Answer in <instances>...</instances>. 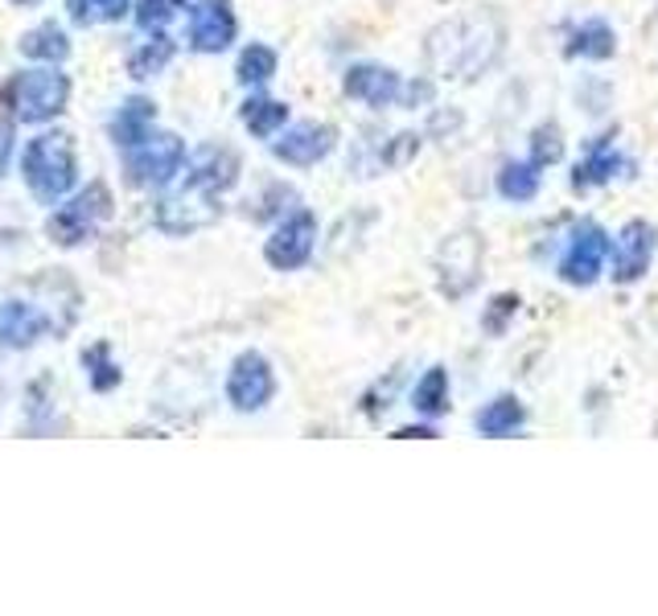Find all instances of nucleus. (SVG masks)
Wrapping results in <instances>:
<instances>
[{
	"instance_id": "f257e3e1",
	"label": "nucleus",
	"mask_w": 658,
	"mask_h": 616,
	"mask_svg": "<svg viewBox=\"0 0 658 616\" xmlns=\"http://www.w3.org/2000/svg\"><path fill=\"white\" fill-rule=\"evenodd\" d=\"M239 173V161L230 157L227 148H202L194 165H189L181 189H174L169 198H161L157 206V222L161 230H174V235H189V230L206 227L218 218V193L235 181Z\"/></svg>"
},
{
	"instance_id": "f03ea898",
	"label": "nucleus",
	"mask_w": 658,
	"mask_h": 616,
	"mask_svg": "<svg viewBox=\"0 0 658 616\" xmlns=\"http://www.w3.org/2000/svg\"><path fill=\"white\" fill-rule=\"evenodd\" d=\"M498 46H502V29H498L494 17H465V21H453L432 33L429 41V58L432 67L453 74V79H473L478 70H485L498 58Z\"/></svg>"
},
{
	"instance_id": "7ed1b4c3",
	"label": "nucleus",
	"mask_w": 658,
	"mask_h": 616,
	"mask_svg": "<svg viewBox=\"0 0 658 616\" xmlns=\"http://www.w3.org/2000/svg\"><path fill=\"white\" fill-rule=\"evenodd\" d=\"M26 181L41 201L62 198L75 186V145L62 132H46L26 148Z\"/></svg>"
},
{
	"instance_id": "20e7f679",
	"label": "nucleus",
	"mask_w": 658,
	"mask_h": 616,
	"mask_svg": "<svg viewBox=\"0 0 658 616\" xmlns=\"http://www.w3.org/2000/svg\"><path fill=\"white\" fill-rule=\"evenodd\" d=\"M70 99V79L62 70H26L17 74L13 87H9V103H13V116L26 123H46L55 120L58 111L67 108Z\"/></svg>"
},
{
	"instance_id": "39448f33",
	"label": "nucleus",
	"mask_w": 658,
	"mask_h": 616,
	"mask_svg": "<svg viewBox=\"0 0 658 616\" xmlns=\"http://www.w3.org/2000/svg\"><path fill=\"white\" fill-rule=\"evenodd\" d=\"M111 215V193L108 186H87L75 201H67L55 218H50V239L58 247H75L95 235V227Z\"/></svg>"
},
{
	"instance_id": "423d86ee",
	"label": "nucleus",
	"mask_w": 658,
	"mask_h": 616,
	"mask_svg": "<svg viewBox=\"0 0 658 616\" xmlns=\"http://www.w3.org/2000/svg\"><path fill=\"white\" fill-rule=\"evenodd\" d=\"M186 145L177 136H145L140 145L128 148V181L132 186H165L181 173Z\"/></svg>"
},
{
	"instance_id": "0eeeda50",
	"label": "nucleus",
	"mask_w": 658,
	"mask_h": 616,
	"mask_svg": "<svg viewBox=\"0 0 658 616\" xmlns=\"http://www.w3.org/2000/svg\"><path fill=\"white\" fill-rule=\"evenodd\" d=\"M313 242H317V222H313V215H305V210H301V215H293L288 222H281V227L272 230V239H268V247H264V255H268L272 268L293 271L313 255Z\"/></svg>"
},
{
	"instance_id": "6e6552de",
	"label": "nucleus",
	"mask_w": 658,
	"mask_h": 616,
	"mask_svg": "<svg viewBox=\"0 0 658 616\" xmlns=\"http://www.w3.org/2000/svg\"><path fill=\"white\" fill-rule=\"evenodd\" d=\"M605 255H609V239H605L601 227H592V222H585V227L572 235V242H568L564 259H560V276H564L568 284H592L597 276H601L605 268Z\"/></svg>"
},
{
	"instance_id": "1a4fd4ad",
	"label": "nucleus",
	"mask_w": 658,
	"mask_h": 616,
	"mask_svg": "<svg viewBox=\"0 0 658 616\" xmlns=\"http://www.w3.org/2000/svg\"><path fill=\"white\" fill-rule=\"evenodd\" d=\"M276 390V378H272V366L259 358V354H243L239 362L230 366L227 378V399L239 407V411H259L264 403L272 399Z\"/></svg>"
},
{
	"instance_id": "9d476101",
	"label": "nucleus",
	"mask_w": 658,
	"mask_h": 616,
	"mask_svg": "<svg viewBox=\"0 0 658 616\" xmlns=\"http://www.w3.org/2000/svg\"><path fill=\"white\" fill-rule=\"evenodd\" d=\"M189 41L202 54H218L235 41V13H230L227 0H206L194 21H189Z\"/></svg>"
},
{
	"instance_id": "9b49d317",
	"label": "nucleus",
	"mask_w": 658,
	"mask_h": 616,
	"mask_svg": "<svg viewBox=\"0 0 658 616\" xmlns=\"http://www.w3.org/2000/svg\"><path fill=\"white\" fill-rule=\"evenodd\" d=\"M655 227H646V222H630V227L621 230L618 239V251H613V276L621 284H634L638 276H646L650 268V259H655Z\"/></svg>"
},
{
	"instance_id": "f8f14e48",
	"label": "nucleus",
	"mask_w": 658,
	"mask_h": 616,
	"mask_svg": "<svg viewBox=\"0 0 658 616\" xmlns=\"http://www.w3.org/2000/svg\"><path fill=\"white\" fill-rule=\"evenodd\" d=\"M272 148L288 165H317L334 148V132L325 123H301V128H288L284 136H276Z\"/></svg>"
},
{
	"instance_id": "ddd939ff",
	"label": "nucleus",
	"mask_w": 658,
	"mask_h": 616,
	"mask_svg": "<svg viewBox=\"0 0 658 616\" xmlns=\"http://www.w3.org/2000/svg\"><path fill=\"white\" fill-rule=\"evenodd\" d=\"M346 95L363 99L371 108H387L400 99V74L387 67H354L346 74Z\"/></svg>"
},
{
	"instance_id": "4468645a",
	"label": "nucleus",
	"mask_w": 658,
	"mask_h": 616,
	"mask_svg": "<svg viewBox=\"0 0 658 616\" xmlns=\"http://www.w3.org/2000/svg\"><path fill=\"white\" fill-rule=\"evenodd\" d=\"M46 321L38 317V308L21 305V300H9V305H0V346H29V341H38Z\"/></svg>"
},
{
	"instance_id": "2eb2a0df",
	"label": "nucleus",
	"mask_w": 658,
	"mask_h": 616,
	"mask_svg": "<svg viewBox=\"0 0 658 616\" xmlns=\"http://www.w3.org/2000/svg\"><path fill=\"white\" fill-rule=\"evenodd\" d=\"M148 123H153V103L148 99H128L111 120V136H116V145L132 148L148 136Z\"/></svg>"
},
{
	"instance_id": "dca6fc26",
	"label": "nucleus",
	"mask_w": 658,
	"mask_h": 616,
	"mask_svg": "<svg viewBox=\"0 0 658 616\" xmlns=\"http://www.w3.org/2000/svg\"><path fill=\"white\" fill-rule=\"evenodd\" d=\"M288 120V108L276 103V99H264V95H252L247 103H243V123H247V132L252 136H276Z\"/></svg>"
},
{
	"instance_id": "f3484780",
	"label": "nucleus",
	"mask_w": 658,
	"mask_h": 616,
	"mask_svg": "<svg viewBox=\"0 0 658 616\" xmlns=\"http://www.w3.org/2000/svg\"><path fill=\"white\" fill-rule=\"evenodd\" d=\"M621 169V157L613 152V145L609 140H601V145L589 152V161L577 165V173H572V186L577 189H592V186H601V181H609V177Z\"/></svg>"
},
{
	"instance_id": "a211bd4d",
	"label": "nucleus",
	"mask_w": 658,
	"mask_h": 616,
	"mask_svg": "<svg viewBox=\"0 0 658 616\" xmlns=\"http://www.w3.org/2000/svg\"><path fill=\"white\" fill-rule=\"evenodd\" d=\"M539 189V169L531 161H511L498 173V193L507 201H531Z\"/></svg>"
},
{
	"instance_id": "6ab92c4d",
	"label": "nucleus",
	"mask_w": 658,
	"mask_h": 616,
	"mask_svg": "<svg viewBox=\"0 0 658 616\" xmlns=\"http://www.w3.org/2000/svg\"><path fill=\"white\" fill-rule=\"evenodd\" d=\"M412 407H416L420 416H441L444 407H449V375H444L441 366H432L429 375L416 382V390H412Z\"/></svg>"
},
{
	"instance_id": "aec40b11",
	"label": "nucleus",
	"mask_w": 658,
	"mask_h": 616,
	"mask_svg": "<svg viewBox=\"0 0 658 616\" xmlns=\"http://www.w3.org/2000/svg\"><path fill=\"white\" fill-rule=\"evenodd\" d=\"M21 50L29 58H41V62H58V58L70 54V41L58 26H41V29H29L26 38H21Z\"/></svg>"
},
{
	"instance_id": "412c9836",
	"label": "nucleus",
	"mask_w": 658,
	"mask_h": 616,
	"mask_svg": "<svg viewBox=\"0 0 658 616\" xmlns=\"http://www.w3.org/2000/svg\"><path fill=\"white\" fill-rule=\"evenodd\" d=\"M568 54H580V58H609L613 54V29L605 26V21H589V26H580L568 41Z\"/></svg>"
},
{
	"instance_id": "4be33fe9",
	"label": "nucleus",
	"mask_w": 658,
	"mask_h": 616,
	"mask_svg": "<svg viewBox=\"0 0 658 616\" xmlns=\"http://www.w3.org/2000/svg\"><path fill=\"white\" fill-rule=\"evenodd\" d=\"M519 424H523L519 399H494L482 416H478V431H482V436H511Z\"/></svg>"
},
{
	"instance_id": "5701e85b",
	"label": "nucleus",
	"mask_w": 658,
	"mask_h": 616,
	"mask_svg": "<svg viewBox=\"0 0 658 616\" xmlns=\"http://www.w3.org/2000/svg\"><path fill=\"white\" fill-rule=\"evenodd\" d=\"M67 13L75 26H99V21H120L128 13V0H67Z\"/></svg>"
},
{
	"instance_id": "b1692460",
	"label": "nucleus",
	"mask_w": 658,
	"mask_h": 616,
	"mask_svg": "<svg viewBox=\"0 0 658 616\" xmlns=\"http://www.w3.org/2000/svg\"><path fill=\"white\" fill-rule=\"evenodd\" d=\"M272 74H276V54H272L268 46H247L239 54V82L259 87V82H268Z\"/></svg>"
},
{
	"instance_id": "393cba45",
	"label": "nucleus",
	"mask_w": 658,
	"mask_h": 616,
	"mask_svg": "<svg viewBox=\"0 0 658 616\" xmlns=\"http://www.w3.org/2000/svg\"><path fill=\"white\" fill-rule=\"evenodd\" d=\"M169 54H174V46H169L165 38H153L148 46H140V50H136L128 67H132L136 79H153V74H157V70L169 62Z\"/></svg>"
},
{
	"instance_id": "a878e982",
	"label": "nucleus",
	"mask_w": 658,
	"mask_h": 616,
	"mask_svg": "<svg viewBox=\"0 0 658 616\" xmlns=\"http://www.w3.org/2000/svg\"><path fill=\"white\" fill-rule=\"evenodd\" d=\"M87 366H91V387L95 390H111L116 382H120V370H116V362L108 358V349L104 346L87 349Z\"/></svg>"
},
{
	"instance_id": "bb28decb",
	"label": "nucleus",
	"mask_w": 658,
	"mask_h": 616,
	"mask_svg": "<svg viewBox=\"0 0 658 616\" xmlns=\"http://www.w3.org/2000/svg\"><path fill=\"white\" fill-rule=\"evenodd\" d=\"M169 21V0H145L140 4V26L145 29H157Z\"/></svg>"
},
{
	"instance_id": "cd10ccee",
	"label": "nucleus",
	"mask_w": 658,
	"mask_h": 616,
	"mask_svg": "<svg viewBox=\"0 0 658 616\" xmlns=\"http://www.w3.org/2000/svg\"><path fill=\"white\" fill-rule=\"evenodd\" d=\"M556 157H560L556 128H539V132H536V161H556Z\"/></svg>"
},
{
	"instance_id": "c85d7f7f",
	"label": "nucleus",
	"mask_w": 658,
	"mask_h": 616,
	"mask_svg": "<svg viewBox=\"0 0 658 616\" xmlns=\"http://www.w3.org/2000/svg\"><path fill=\"white\" fill-rule=\"evenodd\" d=\"M9 157H13V132L0 123V173H4V165H9Z\"/></svg>"
}]
</instances>
